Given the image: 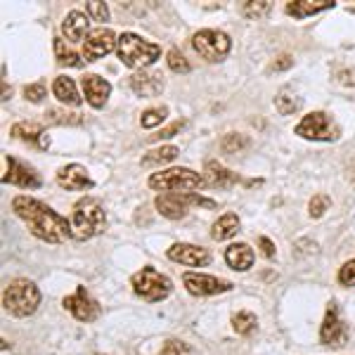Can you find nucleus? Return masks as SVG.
Returning a JSON list of instances; mask_svg holds the SVG:
<instances>
[{
    "label": "nucleus",
    "mask_w": 355,
    "mask_h": 355,
    "mask_svg": "<svg viewBox=\"0 0 355 355\" xmlns=\"http://www.w3.org/2000/svg\"><path fill=\"white\" fill-rule=\"evenodd\" d=\"M154 206L157 211L168 220H180L185 218L187 214V206H206V209H216L214 199H206V197H199V194H171V192H164L154 199Z\"/></svg>",
    "instance_id": "obj_8"
},
{
    "label": "nucleus",
    "mask_w": 355,
    "mask_h": 355,
    "mask_svg": "<svg viewBox=\"0 0 355 355\" xmlns=\"http://www.w3.org/2000/svg\"><path fill=\"white\" fill-rule=\"evenodd\" d=\"M237 232H239V218L234 214L220 216V218L214 223V227H211V237H214L216 242H225V239L234 237Z\"/></svg>",
    "instance_id": "obj_25"
},
{
    "label": "nucleus",
    "mask_w": 355,
    "mask_h": 355,
    "mask_svg": "<svg viewBox=\"0 0 355 355\" xmlns=\"http://www.w3.org/2000/svg\"><path fill=\"white\" fill-rule=\"evenodd\" d=\"M12 135L17 140H24L31 142V145H38L41 150H48L50 147V137L43 130L41 123H33V121H19L12 125Z\"/></svg>",
    "instance_id": "obj_19"
},
{
    "label": "nucleus",
    "mask_w": 355,
    "mask_h": 355,
    "mask_svg": "<svg viewBox=\"0 0 355 355\" xmlns=\"http://www.w3.org/2000/svg\"><path fill=\"white\" fill-rule=\"evenodd\" d=\"M12 211L26 223L33 237L43 239V242L60 244L67 242L69 237H73L71 223L64 216H60L57 211L50 209L48 204L38 202V199L19 194V197L12 199Z\"/></svg>",
    "instance_id": "obj_1"
},
{
    "label": "nucleus",
    "mask_w": 355,
    "mask_h": 355,
    "mask_svg": "<svg viewBox=\"0 0 355 355\" xmlns=\"http://www.w3.org/2000/svg\"><path fill=\"white\" fill-rule=\"evenodd\" d=\"M166 116H168L166 107H154V110H147L142 114L140 123H142V128H157V125H162L166 121Z\"/></svg>",
    "instance_id": "obj_34"
},
{
    "label": "nucleus",
    "mask_w": 355,
    "mask_h": 355,
    "mask_svg": "<svg viewBox=\"0 0 355 355\" xmlns=\"http://www.w3.org/2000/svg\"><path fill=\"white\" fill-rule=\"evenodd\" d=\"M320 341L327 343V346H343V343L348 341V329H346V324H343L336 303H329L327 306L322 329H320Z\"/></svg>",
    "instance_id": "obj_13"
},
{
    "label": "nucleus",
    "mask_w": 355,
    "mask_h": 355,
    "mask_svg": "<svg viewBox=\"0 0 355 355\" xmlns=\"http://www.w3.org/2000/svg\"><path fill=\"white\" fill-rule=\"evenodd\" d=\"M259 246H261V251H263V256H266V259H275V244H272V239L259 237Z\"/></svg>",
    "instance_id": "obj_42"
},
{
    "label": "nucleus",
    "mask_w": 355,
    "mask_h": 355,
    "mask_svg": "<svg viewBox=\"0 0 355 355\" xmlns=\"http://www.w3.org/2000/svg\"><path fill=\"white\" fill-rule=\"evenodd\" d=\"M55 57L62 67H73V69H81L83 67V60L73 53L71 48H67V43L62 38H55Z\"/></svg>",
    "instance_id": "obj_28"
},
{
    "label": "nucleus",
    "mask_w": 355,
    "mask_h": 355,
    "mask_svg": "<svg viewBox=\"0 0 355 355\" xmlns=\"http://www.w3.org/2000/svg\"><path fill=\"white\" fill-rule=\"evenodd\" d=\"M95 355H105V353H95Z\"/></svg>",
    "instance_id": "obj_43"
},
{
    "label": "nucleus",
    "mask_w": 355,
    "mask_h": 355,
    "mask_svg": "<svg viewBox=\"0 0 355 355\" xmlns=\"http://www.w3.org/2000/svg\"><path fill=\"white\" fill-rule=\"evenodd\" d=\"M119 38L114 36V31L110 28H97V31L90 33L83 41V60L85 62H97L105 55H110L114 48H116Z\"/></svg>",
    "instance_id": "obj_14"
},
{
    "label": "nucleus",
    "mask_w": 355,
    "mask_h": 355,
    "mask_svg": "<svg viewBox=\"0 0 355 355\" xmlns=\"http://www.w3.org/2000/svg\"><path fill=\"white\" fill-rule=\"evenodd\" d=\"M275 107H277V112L282 114V116H289V114L301 110V97L291 88H282L277 93V97H275Z\"/></svg>",
    "instance_id": "obj_26"
},
{
    "label": "nucleus",
    "mask_w": 355,
    "mask_h": 355,
    "mask_svg": "<svg viewBox=\"0 0 355 355\" xmlns=\"http://www.w3.org/2000/svg\"><path fill=\"white\" fill-rule=\"evenodd\" d=\"M45 121H48V123H57V125H81L83 119H81V114H73V112L48 110V114H45Z\"/></svg>",
    "instance_id": "obj_31"
},
{
    "label": "nucleus",
    "mask_w": 355,
    "mask_h": 355,
    "mask_svg": "<svg viewBox=\"0 0 355 355\" xmlns=\"http://www.w3.org/2000/svg\"><path fill=\"white\" fill-rule=\"evenodd\" d=\"M85 10H88V15L93 17L95 21H107V19H110V8H107L105 3H97V0H95V3H88V8H85Z\"/></svg>",
    "instance_id": "obj_38"
},
{
    "label": "nucleus",
    "mask_w": 355,
    "mask_h": 355,
    "mask_svg": "<svg viewBox=\"0 0 355 355\" xmlns=\"http://www.w3.org/2000/svg\"><path fill=\"white\" fill-rule=\"evenodd\" d=\"M130 284H133V291L140 299H145L150 303L164 301L166 296L173 291V282H171L166 275L154 270V268H142V270H137L133 275V279H130Z\"/></svg>",
    "instance_id": "obj_7"
},
{
    "label": "nucleus",
    "mask_w": 355,
    "mask_h": 355,
    "mask_svg": "<svg viewBox=\"0 0 355 355\" xmlns=\"http://www.w3.org/2000/svg\"><path fill=\"white\" fill-rule=\"evenodd\" d=\"M88 28H90L88 15L78 12V10H71L64 17V21H62V33L67 36V41H83V38H88Z\"/></svg>",
    "instance_id": "obj_20"
},
{
    "label": "nucleus",
    "mask_w": 355,
    "mask_h": 355,
    "mask_svg": "<svg viewBox=\"0 0 355 355\" xmlns=\"http://www.w3.org/2000/svg\"><path fill=\"white\" fill-rule=\"evenodd\" d=\"M182 125H185V121H175V123H171L168 128H164V130H159L157 135H150L152 140H166V137H173L178 130L182 128Z\"/></svg>",
    "instance_id": "obj_40"
},
{
    "label": "nucleus",
    "mask_w": 355,
    "mask_h": 355,
    "mask_svg": "<svg viewBox=\"0 0 355 355\" xmlns=\"http://www.w3.org/2000/svg\"><path fill=\"white\" fill-rule=\"evenodd\" d=\"M206 185L202 173H194L190 168H168L159 171V173L150 175V187L159 192H171V194H190L194 190H202Z\"/></svg>",
    "instance_id": "obj_5"
},
{
    "label": "nucleus",
    "mask_w": 355,
    "mask_h": 355,
    "mask_svg": "<svg viewBox=\"0 0 355 355\" xmlns=\"http://www.w3.org/2000/svg\"><path fill=\"white\" fill-rule=\"evenodd\" d=\"M168 259L180 263V266H190V268H202L211 261V254L204 246H194V244H173L168 249Z\"/></svg>",
    "instance_id": "obj_16"
},
{
    "label": "nucleus",
    "mask_w": 355,
    "mask_h": 355,
    "mask_svg": "<svg viewBox=\"0 0 355 355\" xmlns=\"http://www.w3.org/2000/svg\"><path fill=\"white\" fill-rule=\"evenodd\" d=\"M272 10V3L270 0H246L242 5V15L249 17V19H263L268 17Z\"/></svg>",
    "instance_id": "obj_29"
},
{
    "label": "nucleus",
    "mask_w": 355,
    "mask_h": 355,
    "mask_svg": "<svg viewBox=\"0 0 355 355\" xmlns=\"http://www.w3.org/2000/svg\"><path fill=\"white\" fill-rule=\"evenodd\" d=\"M3 162H5L3 182H10V185H17V187H28V190L41 187V178H38V173L31 168V166L17 162V159H12L10 154H5Z\"/></svg>",
    "instance_id": "obj_12"
},
{
    "label": "nucleus",
    "mask_w": 355,
    "mask_h": 355,
    "mask_svg": "<svg viewBox=\"0 0 355 355\" xmlns=\"http://www.w3.org/2000/svg\"><path fill=\"white\" fill-rule=\"evenodd\" d=\"M83 95L85 100H88L90 107H95V110H102V107L107 105V100H110L112 95V83L105 81L102 76H97V73H88V76H83Z\"/></svg>",
    "instance_id": "obj_17"
},
{
    "label": "nucleus",
    "mask_w": 355,
    "mask_h": 355,
    "mask_svg": "<svg viewBox=\"0 0 355 355\" xmlns=\"http://www.w3.org/2000/svg\"><path fill=\"white\" fill-rule=\"evenodd\" d=\"M225 261L232 270L246 272L254 266V251H251L249 244H232V246H227V251H225Z\"/></svg>",
    "instance_id": "obj_23"
},
{
    "label": "nucleus",
    "mask_w": 355,
    "mask_h": 355,
    "mask_svg": "<svg viewBox=\"0 0 355 355\" xmlns=\"http://www.w3.org/2000/svg\"><path fill=\"white\" fill-rule=\"evenodd\" d=\"M296 135L306 137V140H322L331 142L339 137V128L324 112H313L308 116H303L299 125H296Z\"/></svg>",
    "instance_id": "obj_9"
},
{
    "label": "nucleus",
    "mask_w": 355,
    "mask_h": 355,
    "mask_svg": "<svg viewBox=\"0 0 355 355\" xmlns=\"http://www.w3.org/2000/svg\"><path fill=\"white\" fill-rule=\"evenodd\" d=\"M64 308L78 320V322H93V320L100 318V313H102L100 303H97L93 296L85 291V287H78L76 294L67 296Z\"/></svg>",
    "instance_id": "obj_11"
},
{
    "label": "nucleus",
    "mask_w": 355,
    "mask_h": 355,
    "mask_svg": "<svg viewBox=\"0 0 355 355\" xmlns=\"http://www.w3.org/2000/svg\"><path fill=\"white\" fill-rule=\"evenodd\" d=\"M53 93H55L57 100L64 102V105H71V107L81 105V95H78V90H76V83H73L69 76H57L55 78Z\"/></svg>",
    "instance_id": "obj_24"
},
{
    "label": "nucleus",
    "mask_w": 355,
    "mask_h": 355,
    "mask_svg": "<svg viewBox=\"0 0 355 355\" xmlns=\"http://www.w3.org/2000/svg\"><path fill=\"white\" fill-rule=\"evenodd\" d=\"M57 185L64 187V190L78 192V190H90L95 182L81 164H69L57 171Z\"/></svg>",
    "instance_id": "obj_15"
},
{
    "label": "nucleus",
    "mask_w": 355,
    "mask_h": 355,
    "mask_svg": "<svg viewBox=\"0 0 355 355\" xmlns=\"http://www.w3.org/2000/svg\"><path fill=\"white\" fill-rule=\"evenodd\" d=\"M204 180L209 187H230L234 182H239V175L227 171L225 166H220L218 162H206Z\"/></svg>",
    "instance_id": "obj_22"
},
{
    "label": "nucleus",
    "mask_w": 355,
    "mask_h": 355,
    "mask_svg": "<svg viewBox=\"0 0 355 355\" xmlns=\"http://www.w3.org/2000/svg\"><path fill=\"white\" fill-rule=\"evenodd\" d=\"M45 95H48V90H45L43 83H31V85H26V88H24V97L28 102H33V105L43 102Z\"/></svg>",
    "instance_id": "obj_36"
},
{
    "label": "nucleus",
    "mask_w": 355,
    "mask_h": 355,
    "mask_svg": "<svg viewBox=\"0 0 355 355\" xmlns=\"http://www.w3.org/2000/svg\"><path fill=\"white\" fill-rule=\"evenodd\" d=\"M178 157V147L173 145H166V147H157V150H150L142 157V166H162L173 162Z\"/></svg>",
    "instance_id": "obj_27"
},
{
    "label": "nucleus",
    "mask_w": 355,
    "mask_h": 355,
    "mask_svg": "<svg viewBox=\"0 0 355 355\" xmlns=\"http://www.w3.org/2000/svg\"><path fill=\"white\" fill-rule=\"evenodd\" d=\"M71 230L73 237L78 242L93 239L97 234L107 230V211L102 206L100 199L95 197H83L73 204V216H71Z\"/></svg>",
    "instance_id": "obj_2"
},
{
    "label": "nucleus",
    "mask_w": 355,
    "mask_h": 355,
    "mask_svg": "<svg viewBox=\"0 0 355 355\" xmlns=\"http://www.w3.org/2000/svg\"><path fill=\"white\" fill-rule=\"evenodd\" d=\"M159 355H190V346H187V343H182V341H175V339L166 341L164 351Z\"/></svg>",
    "instance_id": "obj_39"
},
{
    "label": "nucleus",
    "mask_w": 355,
    "mask_h": 355,
    "mask_svg": "<svg viewBox=\"0 0 355 355\" xmlns=\"http://www.w3.org/2000/svg\"><path fill=\"white\" fill-rule=\"evenodd\" d=\"M256 324H259V320H256V315L249 313V311H242L232 318V329L242 336H249L251 331L256 329Z\"/></svg>",
    "instance_id": "obj_30"
},
{
    "label": "nucleus",
    "mask_w": 355,
    "mask_h": 355,
    "mask_svg": "<svg viewBox=\"0 0 355 355\" xmlns=\"http://www.w3.org/2000/svg\"><path fill=\"white\" fill-rule=\"evenodd\" d=\"M130 88L140 97H157L164 90V76L157 71H135L130 76Z\"/></svg>",
    "instance_id": "obj_18"
},
{
    "label": "nucleus",
    "mask_w": 355,
    "mask_h": 355,
    "mask_svg": "<svg viewBox=\"0 0 355 355\" xmlns=\"http://www.w3.org/2000/svg\"><path fill=\"white\" fill-rule=\"evenodd\" d=\"M166 62H168L171 71H175V73H190L192 71V67H190V62H187V57L182 55L178 48L168 50V55H166Z\"/></svg>",
    "instance_id": "obj_33"
},
{
    "label": "nucleus",
    "mask_w": 355,
    "mask_h": 355,
    "mask_svg": "<svg viewBox=\"0 0 355 355\" xmlns=\"http://www.w3.org/2000/svg\"><path fill=\"white\" fill-rule=\"evenodd\" d=\"M182 284L190 291L192 296H214L223 294V291H230L232 282L227 279H218L214 275H204V272H185L182 275Z\"/></svg>",
    "instance_id": "obj_10"
},
{
    "label": "nucleus",
    "mask_w": 355,
    "mask_h": 355,
    "mask_svg": "<svg viewBox=\"0 0 355 355\" xmlns=\"http://www.w3.org/2000/svg\"><path fill=\"white\" fill-rule=\"evenodd\" d=\"M329 206H331V199L327 194H315L311 199V204H308V214H311V218H322Z\"/></svg>",
    "instance_id": "obj_35"
},
{
    "label": "nucleus",
    "mask_w": 355,
    "mask_h": 355,
    "mask_svg": "<svg viewBox=\"0 0 355 355\" xmlns=\"http://www.w3.org/2000/svg\"><path fill=\"white\" fill-rule=\"evenodd\" d=\"M246 147H249V137L242 135V133H227L220 140V150L227 152V154L242 152V150H246Z\"/></svg>",
    "instance_id": "obj_32"
},
{
    "label": "nucleus",
    "mask_w": 355,
    "mask_h": 355,
    "mask_svg": "<svg viewBox=\"0 0 355 355\" xmlns=\"http://www.w3.org/2000/svg\"><path fill=\"white\" fill-rule=\"evenodd\" d=\"M339 282L343 287H355V261H346L339 270Z\"/></svg>",
    "instance_id": "obj_37"
},
{
    "label": "nucleus",
    "mask_w": 355,
    "mask_h": 355,
    "mask_svg": "<svg viewBox=\"0 0 355 355\" xmlns=\"http://www.w3.org/2000/svg\"><path fill=\"white\" fill-rule=\"evenodd\" d=\"M329 8H334V0H291L287 3V15L294 19H306V17L324 12Z\"/></svg>",
    "instance_id": "obj_21"
},
{
    "label": "nucleus",
    "mask_w": 355,
    "mask_h": 355,
    "mask_svg": "<svg viewBox=\"0 0 355 355\" xmlns=\"http://www.w3.org/2000/svg\"><path fill=\"white\" fill-rule=\"evenodd\" d=\"M192 48L202 60L216 64V62H223L227 57V53H230V48H232V41L225 31L202 28V31H197L192 36Z\"/></svg>",
    "instance_id": "obj_6"
},
{
    "label": "nucleus",
    "mask_w": 355,
    "mask_h": 355,
    "mask_svg": "<svg viewBox=\"0 0 355 355\" xmlns=\"http://www.w3.org/2000/svg\"><path fill=\"white\" fill-rule=\"evenodd\" d=\"M116 53H119V60H121L125 67L142 69L159 60L162 48H159L157 43H150V41H145V38H140L137 33H121L116 43Z\"/></svg>",
    "instance_id": "obj_4"
},
{
    "label": "nucleus",
    "mask_w": 355,
    "mask_h": 355,
    "mask_svg": "<svg viewBox=\"0 0 355 355\" xmlns=\"http://www.w3.org/2000/svg\"><path fill=\"white\" fill-rule=\"evenodd\" d=\"M291 64H294V57H291V55H282V57H277V62H272L270 71H284V69H289Z\"/></svg>",
    "instance_id": "obj_41"
},
{
    "label": "nucleus",
    "mask_w": 355,
    "mask_h": 355,
    "mask_svg": "<svg viewBox=\"0 0 355 355\" xmlns=\"http://www.w3.org/2000/svg\"><path fill=\"white\" fill-rule=\"evenodd\" d=\"M41 306V289L31 279H15L3 291V308L15 318H28Z\"/></svg>",
    "instance_id": "obj_3"
}]
</instances>
